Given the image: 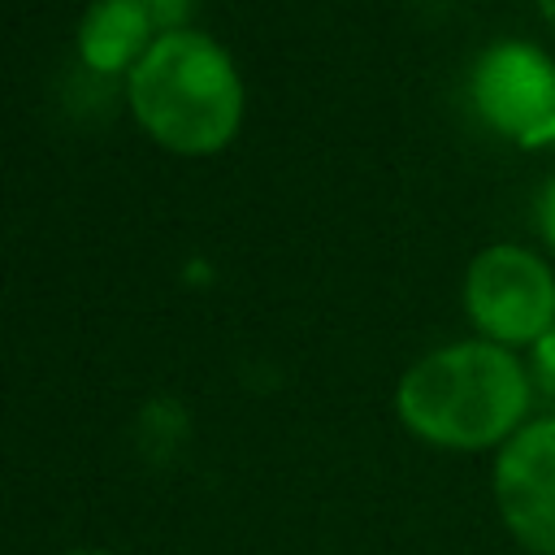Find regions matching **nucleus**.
Here are the masks:
<instances>
[{
  "mask_svg": "<svg viewBox=\"0 0 555 555\" xmlns=\"http://www.w3.org/2000/svg\"><path fill=\"white\" fill-rule=\"evenodd\" d=\"M529 364L490 338L425 351L395 390L399 425L442 451H499L533 408Z\"/></svg>",
  "mask_w": 555,
  "mask_h": 555,
  "instance_id": "1",
  "label": "nucleus"
},
{
  "mask_svg": "<svg viewBox=\"0 0 555 555\" xmlns=\"http://www.w3.org/2000/svg\"><path fill=\"white\" fill-rule=\"evenodd\" d=\"M134 121L178 156H212L234 143L247 108L230 52L204 30H165L126 74Z\"/></svg>",
  "mask_w": 555,
  "mask_h": 555,
  "instance_id": "2",
  "label": "nucleus"
},
{
  "mask_svg": "<svg viewBox=\"0 0 555 555\" xmlns=\"http://www.w3.org/2000/svg\"><path fill=\"white\" fill-rule=\"evenodd\" d=\"M464 312L499 347H533L555 330V273L520 243H490L468 260Z\"/></svg>",
  "mask_w": 555,
  "mask_h": 555,
  "instance_id": "3",
  "label": "nucleus"
},
{
  "mask_svg": "<svg viewBox=\"0 0 555 555\" xmlns=\"http://www.w3.org/2000/svg\"><path fill=\"white\" fill-rule=\"evenodd\" d=\"M468 95L494 134L525 147L546 143L555 126V61L529 39H499L473 61Z\"/></svg>",
  "mask_w": 555,
  "mask_h": 555,
  "instance_id": "4",
  "label": "nucleus"
},
{
  "mask_svg": "<svg viewBox=\"0 0 555 555\" xmlns=\"http://www.w3.org/2000/svg\"><path fill=\"white\" fill-rule=\"evenodd\" d=\"M503 529L533 555H555V412L525 421L490 468Z\"/></svg>",
  "mask_w": 555,
  "mask_h": 555,
  "instance_id": "5",
  "label": "nucleus"
},
{
  "mask_svg": "<svg viewBox=\"0 0 555 555\" xmlns=\"http://www.w3.org/2000/svg\"><path fill=\"white\" fill-rule=\"evenodd\" d=\"M156 35L160 30L139 0H91L78 22V56L95 74H130Z\"/></svg>",
  "mask_w": 555,
  "mask_h": 555,
  "instance_id": "6",
  "label": "nucleus"
},
{
  "mask_svg": "<svg viewBox=\"0 0 555 555\" xmlns=\"http://www.w3.org/2000/svg\"><path fill=\"white\" fill-rule=\"evenodd\" d=\"M529 351H533V356H529L525 364H529L533 390H538V395H546V399H555V330H551L546 338H538Z\"/></svg>",
  "mask_w": 555,
  "mask_h": 555,
  "instance_id": "7",
  "label": "nucleus"
},
{
  "mask_svg": "<svg viewBox=\"0 0 555 555\" xmlns=\"http://www.w3.org/2000/svg\"><path fill=\"white\" fill-rule=\"evenodd\" d=\"M139 4L152 13V22H156L160 35L165 30H182L186 17H191V9H195V0H139Z\"/></svg>",
  "mask_w": 555,
  "mask_h": 555,
  "instance_id": "8",
  "label": "nucleus"
},
{
  "mask_svg": "<svg viewBox=\"0 0 555 555\" xmlns=\"http://www.w3.org/2000/svg\"><path fill=\"white\" fill-rule=\"evenodd\" d=\"M538 230H542V238H546V247L555 251V178L542 186V195H538Z\"/></svg>",
  "mask_w": 555,
  "mask_h": 555,
  "instance_id": "9",
  "label": "nucleus"
},
{
  "mask_svg": "<svg viewBox=\"0 0 555 555\" xmlns=\"http://www.w3.org/2000/svg\"><path fill=\"white\" fill-rule=\"evenodd\" d=\"M74 555H104V551H74Z\"/></svg>",
  "mask_w": 555,
  "mask_h": 555,
  "instance_id": "10",
  "label": "nucleus"
},
{
  "mask_svg": "<svg viewBox=\"0 0 555 555\" xmlns=\"http://www.w3.org/2000/svg\"><path fill=\"white\" fill-rule=\"evenodd\" d=\"M546 143H555V126H551V134H546Z\"/></svg>",
  "mask_w": 555,
  "mask_h": 555,
  "instance_id": "11",
  "label": "nucleus"
}]
</instances>
